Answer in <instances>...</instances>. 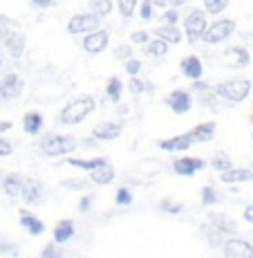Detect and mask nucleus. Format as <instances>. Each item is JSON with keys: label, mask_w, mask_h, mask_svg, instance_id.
<instances>
[{"label": "nucleus", "mask_w": 253, "mask_h": 258, "mask_svg": "<svg viewBox=\"0 0 253 258\" xmlns=\"http://www.w3.org/2000/svg\"><path fill=\"white\" fill-rule=\"evenodd\" d=\"M97 110V99L92 94H78V97L69 99L65 106L58 112V123L61 126H78L83 123L92 112Z\"/></svg>", "instance_id": "obj_1"}, {"label": "nucleus", "mask_w": 253, "mask_h": 258, "mask_svg": "<svg viewBox=\"0 0 253 258\" xmlns=\"http://www.w3.org/2000/svg\"><path fill=\"white\" fill-rule=\"evenodd\" d=\"M38 151L47 157H69L74 151H78V140L65 133H45L38 140Z\"/></svg>", "instance_id": "obj_2"}, {"label": "nucleus", "mask_w": 253, "mask_h": 258, "mask_svg": "<svg viewBox=\"0 0 253 258\" xmlns=\"http://www.w3.org/2000/svg\"><path fill=\"white\" fill-rule=\"evenodd\" d=\"M251 90H253V83L249 81V79H242V77L224 79V81H220L217 86H213V92H215V97L220 99L222 103H242V101H246Z\"/></svg>", "instance_id": "obj_3"}, {"label": "nucleus", "mask_w": 253, "mask_h": 258, "mask_svg": "<svg viewBox=\"0 0 253 258\" xmlns=\"http://www.w3.org/2000/svg\"><path fill=\"white\" fill-rule=\"evenodd\" d=\"M182 27H184V41L191 43V45H197L202 43L206 34V27H208V16L202 12L200 7H193L188 9L186 16H182Z\"/></svg>", "instance_id": "obj_4"}, {"label": "nucleus", "mask_w": 253, "mask_h": 258, "mask_svg": "<svg viewBox=\"0 0 253 258\" xmlns=\"http://www.w3.org/2000/svg\"><path fill=\"white\" fill-rule=\"evenodd\" d=\"M235 32H237V25L233 18H215L213 23H208L202 43H204V45H211V47L222 45V43H226L231 36H235Z\"/></svg>", "instance_id": "obj_5"}, {"label": "nucleus", "mask_w": 253, "mask_h": 258, "mask_svg": "<svg viewBox=\"0 0 253 258\" xmlns=\"http://www.w3.org/2000/svg\"><path fill=\"white\" fill-rule=\"evenodd\" d=\"M101 23H103L101 18H97L90 12L74 14V16L67 21V34H72V36H88V34L101 29Z\"/></svg>", "instance_id": "obj_6"}, {"label": "nucleus", "mask_w": 253, "mask_h": 258, "mask_svg": "<svg viewBox=\"0 0 253 258\" xmlns=\"http://www.w3.org/2000/svg\"><path fill=\"white\" fill-rule=\"evenodd\" d=\"M25 92V79L18 72H5L0 77V101L21 99Z\"/></svg>", "instance_id": "obj_7"}, {"label": "nucleus", "mask_w": 253, "mask_h": 258, "mask_svg": "<svg viewBox=\"0 0 253 258\" xmlns=\"http://www.w3.org/2000/svg\"><path fill=\"white\" fill-rule=\"evenodd\" d=\"M188 92H191L193 97H195L197 101L202 103V106H206L211 112L222 110V106H224V103H222L220 99L215 97V92H213V86H211V83H206L204 79H202V81H193L191 88H188Z\"/></svg>", "instance_id": "obj_8"}, {"label": "nucleus", "mask_w": 253, "mask_h": 258, "mask_svg": "<svg viewBox=\"0 0 253 258\" xmlns=\"http://www.w3.org/2000/svg\"><path fill=\"white\" fill-rule=\"evenodd\" d=\"M206 166H208L206 160H202V157H191V155H180L171 162L173 173H175V175H182V177H193L195 173L204 171Z\"/></svg>", "instance_id": "obj_9"}, {"label": "nucleus", "mask_w": 253, "mask_h": 258, "mask_svg": "<svg viewBox=\"0 0 253 258\" xmlns=\"http://www.w3.org/2000/svg\"><path fill=\"white\" fill-rule=\"evenodd\" d=\"M108 45H110V32L108 29H97V32L88 34V36H83L81 41V47L86 54H90V56H97V54L106 52Z\"/></svg>", "instance_id": "obj_10"}, {"label": "nucleus", "mask_w": 253, "mask_h": 258, "mask_svg": "<svg viewBox=\"0 0 253 258\" xmlns=\"http://www.w3.org/2000/svg\"><path fill=\"white\" fill-rule=\"evenodd\" d=\"M45 198V186L41 180L36 177H23V191H21V200L27 207H36L43 202Z\"/></svg>", "instance_id": "obj_11"}, {"label": "nucleus", "mask_w": 253, "mask_h": 258, "mask_svg": "<svg viewBox=\"0 0 253 258\" xmlns=\"http://www.w3.org/2000/svg\"><path fill=\"white\" fill-rule=\"evenodd\" d=\"M166 106L171 108L173 115H188L193 110V94L188 90H182V88L171 90L166 97Z\"/></svg>", "instance_id": "obj_12"}, {"label": "nucleus", "mask_w": 253, "mask_h": 258, "mask_svg": "<svg viewBox=\"0 0 253 258\" xmlns=\"http://www.w3.org/2000/svg\"><path fill=\"white\" fill-rule=\"evenodd\" d=\"M222 256L224 258H253V245L244 238L231 236L222 245Z\"/></svg>", "instance_id": "obj_13"}, {"label": "nucleus", "mask_w": 253, "mask_h": 258, "mask_svg": "<svg viewBox=\"0 0 253 258\" xmlns=\"http://www.w3.org/2000/svg\"><path fill=\"white\" fill-rule=\"evenodd\" d=\"M180 72H182V77H186L191 83L202 81V77H204V61H202V56H197V54H186L180 61Z\"/></svg>", "instance_id": "obj_14"}, {"label": "nucleus", "mask_w": 253, "mask_h": 258, "mask_svg": "<svg viewBox=\"0 0 253 258\" xmlns=\"http://www.w3.org/2000/svg\"><path fill=\"white\" fill-rule=\"evenodd\" d=\"M157 146L161 148L163 153H175V155H184L186 151H191L195 146L193 137L188 133H182V135H175V137H168V140H159Z\"/></svg>", "instance_id": "obj_15"}, {"label": "nucleus", "mask_w": 253, "mask_h": 258, "mask_svg": "<svg viewBox=\"0 0 253 258\" xmlns=\"http://www.w3.org/2000/svg\"><path fill=\"white\" fill-rule=\"evenodd\" d=\"M3 49L9 54V58H14V61L23 58L25 56V49H27V34H25L23 29L9 34L7 38H3Z\"/></svg>", "instance_id": "obj_16"}, {"label": "nucleus", "mask_w": 253, "mask_h": 258, "mask_svg": "<svg viewBox=\"0 0 253 258\" xmlns=\"http://www.w3.org/2000/svg\"><path fill=\"white\" fill-rule=\"evenodd\" d=\"M123 135V126L119 121H99L92 128V140L94 142H115Z\"/></svg>", "instance_id": "obj_17"}, {"label": "nucleus", "mask_w": 253, "mask_h": 258, "mask_svg": "<svg viewBox=\"0 0 253 258\" xmlns=\"http://www.w3.org/2000/svg\"><path fill=\"white\" fill-rule=\"evenodd\" d=\"M251 61V54L244 45H231L222 52V63L229 68H246Z\"/></svg>", "instance_id": "obj_18"}, {"label": "nucleus", "mask_w": 253, "mask_h": 258, "mask_svg": "<svg viewBox=\"0 0 253 258\" xmlns=\"http://www.w3.org/2000/svg\"><path fill=\"white\" fill-rule=\"evenodd\" d=\"M74 236H76V225H74V220L63 218V220H58L56 225H54L52 242L58 247H63V245H67L69 240H74Z\"/></svg>", "instance_id": "obj_19"}, {"label": "nucleus", "mask_w": 253, "mask_h": 258, "mask_svg": "<svg viewBox=\"0 0 253 258\" xmlns=\"http://www.w3.org/2000/svg\"><path fill=\"white\" fill-rule=\"evenodd\" d=\"M18 222H21L23 229L27 231L29 236H34V238L45 234V222H43L38 216H34L32 211H27V209H21V213H18Z\"/></svg>", "instance_id": "obj_20"}, {"label": "nucleus", "mask_w": 253, "mask_h": 258, "mask_svg": "<svg viewBox=\"0 0 253 258\" xmlns=\"http://www.w3.org/2000/svg\"><path fill=\"white\" fill-rule=\"evenodd\" d=\"M23 133L29 137H38L43 135V128H45V117L38 110H27L23 115Z\"/></svg>", "instance_id": "obj_21"}, {"label": "nucleus", "mask_w": 253, "mask_h": 258, "mask_svg": "<svg viewBox=\"0 0 253 258\" xmlns=\"http://www.w3.org/2000/svg\"><path fill=\"white\" fill-rule=\"evenodd\" d=\"M0 191L12 200H21V191H23V175L21 173H5L3 182H0Z\"/></svg>", "instance_id": "obj_22"}, {"label": "nucleus", "mask_w": 253, "mask_h": 258, "mask_svg": "<svg viewBox=\"0 0 253 258\" xmlns=\"http://www.w3.org/2000/svg\"><path fill=\"white\" fill-rule=\"evenodd\" d=\"M65 164H67V166H72V168H78V171L92 173V171H97V168H101V166L110 164V160H108V157H103V155H99V157H90V160H83V157H67Z\"/></svg>", "instance_id": "obj_23"}, {"label": "nucleus", "mask_w": 253, "mask_h": 258, "mask_svg": "<svg viewBox=\"0 0 253 258\" xmlns=\"http://www.w3.org/2000/svg\"><path fill=\"white\" fill-rule=\"evenodd\" d=\"M152 38H159L161 43H166L168 47L171 45H180L184 41V34H182L180 27H168V25H157L155 32H152Z\"/></svg>", "instance_id": "obj_24"}, {"label": "nucleus", "mask_w": 253, "mask_h": 258, "mask_svg": "<svg viewBox=\"0 0 253 258\" xmlns=\"http://www.w3.org/2000/svg\"><path fill=\"white\" fill-rule=\"evenodd\" d=\"M220 180L224 182L226 186H235V184H244V182H253V171L244 166H233L231 171L222 173Z\"/></svg>", "instance_id": "obj_25"}, {"label": "nucleus", "mask_w": 253, "mask_h": 258, "mask_svg": "<svg viewBox=\"0 0 253 258\" xmlns=\"http://www.w3.org/2000/svg\"><path fill=\"white\" fill-rule=\"evenodd\" d=\"M208 225L215 227L217 231H222L226 238H231L233 234H237V225L235 220H231L229 216H224V213H208Z\"/></svg>", "instance_id": "obj_26"}, {"label": "nucleus", "mask_w": 253, "mask_h": 258, "mask_svg": "<svg viewBox=\"0 0 253 258\" xmlns=\"http://www.w3.org/2000/svg\"><path fill=\"white\" fill-rule=\"evenodd\" d=\"M215 133H217V123L215 121H204V123L193 126V131L188 133V135L193 137V142L195 144H206V142H213Z\"/></svg>", "instance_id": "obj_27"}, {"label": "nucleus", "mask_w": 253, "mask_h": 258, "mask_svg": "<svg viewBox=\"0 0 253 258\" xmlns=\"http://www.w3.org/2000/svg\"><path fill=\"white\" fill-rule=\"evenodd\" d=\"M115 180H117V171L112 164H106V166H101V168H97V171L90 173V182L97 186H108Z\"/></svg>", "instance_id": "obj_28"}, {"label": "nucleus", "mask_w": 253, "mask_h": 258, "mask_svg": "<svg viewBox=\"0 0 253 258\" xmlns=\"http://www.w3.org/2000/svg\"><path fill=\"white\" fill-rule=\"evenodd\" d=\"M206 164L211 166L215 173H220V175H222V173H226V171H231V168L235 166V164H233V160H231V155H229V153H224V151H215Z\"/></svg>", "instance_id": "obj_29"}, {"label": "nucleus", "mask_w": 253, "mask_h": 258, "mask_svg": "<svg viewBox=\"0 0 253 258\" xmlns=\"http://www.w3.org/2000/svg\"><path fill=\"white\" fill-rule=\"evenodd\" d=\"M200 229H202V236H204L206 245L211 247V249H222V245H224V240H226V236L222 234V231H217L215 227H211L208 222H204Z\"/></svg>", "instance_id": "obj_30"}, {"label": "nucleus", "mask_w": 253, "mask_h": 258, "mask_svg": "<svg viewBox=\"0 0 253 258\" xmlns=\"http://www.w3.org/2000/svg\"><path fill=\"white\" fill-rule=\"evenodd\" d=\"M143 54H146L148 61H163L168 56V45L161 43L159 38H152L148 45H143Z\"/></svg>", "instance_id": "obj_31"}, {"label": "nucleus", "mask_w": 253, "mask_h": 258, "mask_svg": "<svg viewBox=\"0 0 253 258\" xmlns=\"http://www.w3.org/2000/svg\"><path fill=\"white\" fill-rule=\"evenodd\" d=\"M123 90H126V86H123V79L121 77H110L106 83V99L110 103H119L123 97Z\"/></svg>", "instance_id": "obj_32"}, {"label": "nucleus", "mask_w": 253, "mask_h": 258, "mask_svg": "<svg viewBox=\"0 0 253 258\" xmlns=\"http://www.w3.org/2000/svg\"><path fill=\"white\" fill-rule=\"evenodd\" d=\"M88 12L103 21V18H108L115 12V3H112V0H90V3H88Z\"/></svg>", "instance_id": "obj_33"}, {"label": "nucleus", "mask_w": 253, "mask_h": 258, "mask_svg": "<svg viewBox=\"0 0 253 258\" xmlns=\"http://www.w3.org/2000/svg\"><path fill=\"white\" fill-rule=\"evenodd\" d=\"M137 0H119V3L115 5V9L119 12V16L123 18V21H132L135 18V14H137Z\"/></svg>", "instance_id": "obj_34"}, {"label": "nucleus", "mask_w": 253, "mask_h": 258, "mask_svg": "<svg viewBox=\"0 0 253 258\" xmlns=\"http://www.w3.org/2000/svg\"><path fill=\"white\" fill-rule=\"evenodd\" d=\"M226 9H229V0H204V5H202V12L206 16H220Z\"/></svg>", "instance_id": "obj_35"}, {"label": "nucleus", "mask_w": 253, "mask_h": 258, "mask_svg": "<svg viewBox=\"0 0 253 258\" xmlns=\"http://www.w3.org/2000/svg\"><path fill=\"white\" fill-rule=\"evenodd\" d=\"M222 198H220V191H217L213 184H206L204 188H202V193H200V205L202 207H213V205H217Z\"/></svg>", "instance_id": "obj_36"}, {"label": "nucleus", "mask_w": 253, "mask_h": 258, "mask_svg": "<svg viewBox=\"0 0 253 258\" xmlns=\"http://www.w3.org/2000/svg\"><path fill=\"white\" fill-rule=\"evenodd\" d=\"M0 256L18 258V256H21V247H18L14 240H9L7 236H0Z\"/></svg>", "instance_id": "obj_37"}, {"label": "nucleus", "mask_w": 253, "mask_h": 258, "mask_svg": "<svg viewBox=\"0 0 253 258\" xmlns=\"http://www.w3.org/2000/svg\"><path fill=\"white\" fill-rule=\"evenodd\" d=\"M137 16L141 23H152L155 21V7H152L150 0H141L137 5Z\"/></svg>", "instance_id": "obj_38"}, {"label": "nucleus", "mask_w": 253, "mask_h": 258, "mask_svg": "<svg viewBox=\"0 0 253 258\" xmlns=\"http://www.w3.org/2000/svg\"><path fill=\"white\" fill-rule=\"evenodd\" d=\"M18 29H21V23L18 21H14V18H9V16H0V41L7 38L9 34L18 32Z\"/></svg>", "instance_id": "obj_39"}, {"label": "nucleus", "mask_w": 253, "mask_h": 258, "mask_svg": "<svg viewBox=\"0 0 253 258\" xmlns=\"http://www.w3.org/2000/svg\"><path fill=\"white\" fill-rule=\"evenodd\" d=\"M132 200H135L132 188H128V186H119L117 188V193H115V205L117 207H130Z\"/></svg>", "instance_id": "obj_40"}, {"label": "nucleus", "mask_w": 253, "mask_h": 258, "mask_svg": "<svg viewBox=\"0 0 253 258\" xmlns=\"http://www.w3.org/2000/svg\"><path fill=\"white\" fill-rule=\"evenodd\" d=\"M159 21H161V25H168V27H180L182 12H177V9H166V12H161Z\"/></svg>", "instance_id": "obj_41"}, {"label": "nucleus", "mask_w": 253, "mask_h": 258, "mask_svg": "<svg viewBox=\"0 0 253 258\" xmlns=\"http://www.w3.org/2000/svg\"><path fill=\"white\" fill-rule=\"evenodd\" d=\"M152 41V34L148 32V29H135V32L130 34V45H148V43Z\"/></svg>", "instance_id": "obj_42"}, {"label": "nucleus", "mask_w": 253, "mask_h": 258, "mask_svg": "<svg viewBox=\"0 0 253 258\" xmlns=\"http://www.w3.org/2000/svg\"><path fill=\"white\" fill-rule=\"evenodd\" d=\"M159 209L163 213H168V216H180L182 211H184V205H180V202L171 200V198H166V200L159 202Z\"/></svg>", "instance_id": "obj_43"}, {"label": "nucleus", "mask_w": 253, "mask_h": 258, "mask_svg": "<svg viewBox=\"0 0 253 258\" xmlns=\"http://www.w3.org/2000/svg\"><path fill=\"white\" fill-rule=\"evenodd\" d=\"M123 70L128 72V77H130V79H135V77H139V74H141V70H143V61H141V58H137V56H132L130 61L123 63Z\"/></svg>", "instance_id": "obj_44"}, {"label": "nucleus", "mask_w": 253, "mask_h": 258, "mask_svg": "<svg viewBox=\"0 0 253 258\" xmlns=\"http://www.w3.org/2000/svg\"><path fill=\"white\" fill-rule=\"evenodd\" d=\"M128 92H130L132 97H141V94L146 92V79H141V77L128 79Z\"/></svg>", "instance_id": "obj_45"}, {"label": "nucleus", "mask_w": 253, "mask_h": 258, "mask_svg": "<svg viewBox=\"0 0 253 258\" xmlns=\"http://www.w3.org/2000/svg\"><path fill=\"white\" fill-rule=\"evenodd\" d=\"M38 258H65V251H63L58 245H54V242H47V245L41 249Z\"/></svg>", "instance_id": "obj_46"}, {"label": "nucleus", "mask_w": 253, "mask_h": 258, "mask_svg": "<svg viewBox=\"0 0 253 258\" xmlns=\"http://www.w3.org/2000/svg\"><path fill=\"white\" fill-rule=\"evenodd\" d=\"M132 56H135V52H132V45H130V43H121V45L115 47V58H117V61L126 63V61H130Z\"/></svg>", "instance_id": "obj_47"}, {"label": "nucleus", "mask_w": 253, "mask_h": 258, "mask_svg": "<svg viewBox=\"0 0 253 258\" xmlns=\"http://www.w3.org/2000/svg\"><path fill=\"white\" fill-rule=\"evenodd\" d=\"M90 182L86 180H78V177H65V180H61V186L67 188V191H83V188H88Z\"/></svg>", "instance_id": "obj_48"}, {"label": "nucleus", "mask_w": 253, "mask_h": 258, "mask_svg": "<svg viewBox=\"0 0 253 258\" xmlns=\"http://www.w3.org/2000/svg\"><path fill=\"white\" fill-rule=\"evenodd\" d=\"M14 153V144L7 137H0V157H9Z\"/></svg>", "instance_id": "obj_49"}, {"label": "nucleus", "mask_w": 253, "mask_h": 258, "mask_svg": "<svg viewBox=\"0 0 253 258\" xmlns=\"http://www.w3.org/2000/svg\"><path fill=\"white\" fill-rule=\"evenodd\" d=\"M29 5L34 9H52V7H56V0H32Z\"/></svg>", "instance_id": "obj_50"}, {"label": "nucleus", "mask_w": 253, "mask_h": 258, "mask_svg": "<svg viewBox=\"0 0 253 258\" xmlns=\"http://www.w3.org/2000/svg\"><path fill=\"white\" fill-rule=\"evenodd\" d=\"M92 209V196H83L78 200V213H88Z\"/></svg>", "instance_id": "obj_51"}, {"label": "nucleus", "mask_w": 253, "mask_h": 258, "mask_svg": "<svg viewBox=\"0 0 253 258\" xmlns=\"http://www.w3.org/2000/svg\"><path fill=\"white\" fill-rule=\"evenodd\" d=\"M12 126H14V123L9 121V119H0V137L7 135V133L12 131Z\"/></svg>", "instance_id": "obj_52"}, {"label": "nucleus", "mask_w": 253, "mask_h": 258, "mask_svg": "<svg viewBox=\"0 0 253 258\" xmlns=\"http://www.w3.org/2000/svg\"><path fill=\"white\" fill-rule=\"evenodd\" d=\"M242 218H244V222L253 225V205H246L244 207V211H242Z\"/></svg>", "instance_id": "obj_53"}, {"label": "nucleus", "mask_w": 253, "mask_h": 258, "mask_svg": "<svg viewBox=\"0 0 253 258\" xmlns=\"http://www.w3.org/2000/svg\"><path fill=\"white\" fill-rule=\"evenodd\" d=\"M97 146H99V142H94L92 137H86V140L78 142V148H97Z\"/></svg>", "instance_id": "obj_54"}, {"label": "nucleus", "mask_w": 253, "mask_h": 258, "mask_svg": "<svg viewBox=\"0 0 253 258\" xmlns=\"http://www.w3.org/2000/svg\"><path fill=\"white\" fill-rule=\"evenodd\" d=\"M242 41H244V43H253V34L251 32H244V34H242Z\"/></svg>", "instance_id": "obj_55"}, {"label": "nucleus", "mask_w": 253, "mask_h": 258, "mask_svg": "<svg viewBox=\"0 0 253 258\" xmlns=\"http://www.w3.org/2000/svg\"><path fill=\"white\" fill-rule=\"evenodd\" d=\"M126 108H128V106H119V110H117V112H119V115H126V112H128Z\"/></svg>", "instance_id": "obj_56"}, {"label": "nucleus", "mask_w": 253, "mask_h": 258, "mask_svg": "<svg viewBox=\"0 0 253 258\" xmlns=\"http://www.w3.org/2000/svg\"><path fill=\"white\" fill-rule=\"evenodd\" d=\"M3 63H5V56H3V49H0V70H3Z\"/></svg>", "instance_id": "obj_57"}, {"label": "nucleus", "mask_w": 253, "mask_h": 258, "mask_svg": "<svg viewBox=\"0 0 253 258\" xmlns=\"http://www.w3.org/2000/svg\"><path fill=\"white\" fill-rule=\"evenodd\" d=\"M0 182H3V173H0Z\"/></svg>", "instance_id": "obj_58"}, {"label": "nucleus", "mask_w": 253, "mask_h": 258, "mask_svg": "<svg viewBox=\"0 0 253 258\" xmlns=\"http://www.w3.org/2000/svg\"><path fill=\"white\" fill-rule=\"evenodd\" d=\"M251 171H253V168H251Z\"/></svg>", "instance_id": "obj_59"}]
</instances>
